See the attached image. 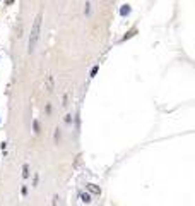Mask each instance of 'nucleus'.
Returning <instances> with one entry per match:
<instances>
[{"mask_svg": "<svg viewBox=\"0 0 195 206\" xmlns=\"http://www.w3.org/2000/svg\"><path fill=\"white\" fill-rule=\"evenodd\" d=\"M12 2H14V0H7V4H12Z\"/></svg>", "mask_w": 195, "mask_h": 206, "instance_id": "11", "label": "nucleus"}, {"mask_svg": "<svg viewBox=\"0 0 195 206\" xmlns=\"http://www.w3.org/2000/svg\"><path fill=\"white\" fill-rule=\"evenodd\" d=\"M87 189H89V191H91V193H96V194H99V189L96 187L94 184H89V185H87Z\"/></svg>", "mask_w": 195, "mask_h": 206, "instance_id": "5", "label": "nucleus"}, {"mask_svg": "<svg viewBox=\"0 0 195 206\" xmlns=\"http://www.w3.org/2000/svg\"><path fill=\"white\" fill-rule=\"evenodd\" d=\"M89 12H91V4H89V2H86V7H84V14L87 16Z\"/></svg>", "mask_w": 195, "mask_h": 206, "instance_id": "6", "label": "nucleus"}, {"mask_svg": "<svg viewBox=\"0 0 195 206\" xmlns=\"http://www.w3.org/2000/svg\"><path fill=\"white\" fill-rule=\"evenodd\" d=\"M58 199H60L58 196H55V197H53V204H55V206H58V204H60V201H58Z\"/></svg>", "mask_w": 195, "mask_h": 206, "instance_id": "8", "label": "nucleus"}, {"mask_svg": "<svg viewBox=\"0 0 195 206\" xmlns=\"http://www.w3.org/2000/svg\"><path fill=\"white\" fill-rule=\"evenodd\" d=\"M33 125H34V132H39V122H38V120H34Z\"/></svg>", "mask_w": 195, "mask_h": 206, "instance_id": "7", "label": "nucleus"}, {"mask_svg": "<svg viewBox=\"0 0 195 206\" xmlns=\"http://www.w3.org/2000/svg\"><path fill=\"white\" fill-rule=\"evenodd\" d=\"M22 177H24V179H27V177H29V167H27V165H24V167H22Z\"/></svg>", "mask_w": 195, "mask_h": 206, "instance_id": "3", "label": "nucleus"}, {"mask_svg": "<svg viewBox=\"0 0 195 206\" xmlns=\"http://www.w3.org/2000/svg\"><path fill=\"white\" fill-rule=\"evenodd\" d=\"M41 21H43V14L39 12L34 19V24L31 28V35H29V53L34 52L36 48V43H38L39 39V29H41Z\"/></svg>", "mask_w": 195, "mask_h": 206, "instance_id": "1", "label": "nucleus"}, {"mask_svg": "<svg viewBox=\"0 0 195 206\" xmlns=\"http://www.w3.org/2000/svg\"><path fill=\"white\" fill-rule=\"evenodd\" d=\"M120 14H121V16H127V14H130V5H121Z\"/></svg>", "mask_w": 195, "mask_h": 206, "instance_id": "2", "label": "nucleus"}, {"mask_svg": "<svg viewBox=\"0 0 195 206\" xmlns=\"http://www.w3.org/2000/svg\"><path fill=\"white\" fill-rule=\"evenodd\" d=\"M96 72H98V67H94V69H92V70H91V77H92V76H94V74H96Z\"/></svg>", "mask_w": 195, "mask_h": 206, "instance_id": "10", "label": "nucleus"}, {"mask_svg": "<svg viewBox=\"0 0 195 206\" xmlns=\"http://www.w3.org/2000/svg\"><path fill=\"white\" fill-rule=\"evenodd\" d=\"M65 122H67V124L72 122V115H67V117H65Z\"/></svg>", "mask_w": 195, "mask_h": 206, "instance_id": "9", "label": "nucleus"}, {"mask_svg": "<svg viewBox=\"0 0 195 206\" xmlns=\"http://www.w3.org/2000/svg\"><path fill=\"white\" fill-rule=\"evenodd\" d=\"M81 199H82L84 203H89V201H91V196H89L87 193H82V194H81Z\"/></svg>", "mask_w": 195, "mask_h": 206, "instance_id": "4", "label": "nucleus"}]
</instances>
